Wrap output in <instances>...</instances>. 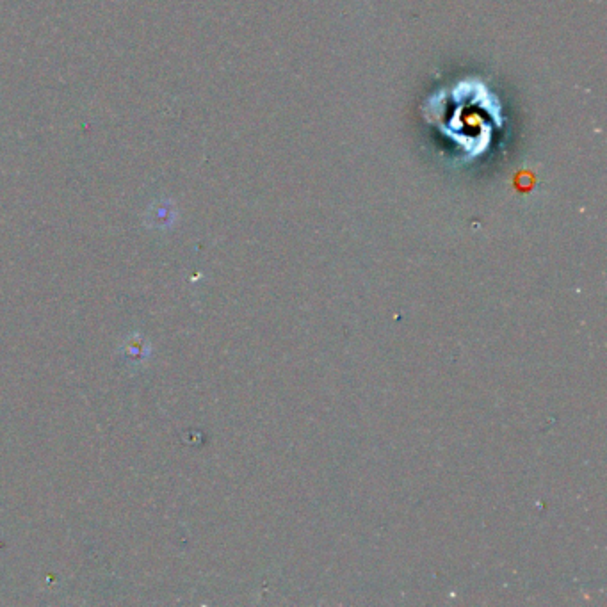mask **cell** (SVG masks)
<instances>
[{
  "label": "cell",
  "instance_id": "1",
  "mask_svg": "<svg viewBox=\"0 0 607 607\" xmlns=\"http://www.w3.org/2000/svg\"><path fill=\"white\" fill-rule=\"evenodd\" d=\"M447 113L429 116L440 132L465 150V155L478 157L490 148L495 129L502 125L501 107L497 98L481 82H462L449 97L429 102Z\"/></svg>",
  "mask_w": 607,
  "mask_h": 607
}]
</instances>
